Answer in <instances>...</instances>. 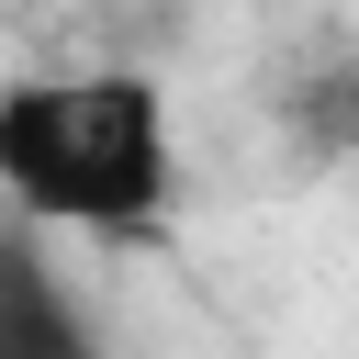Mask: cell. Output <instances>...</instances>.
<instances>
[{"label":"cell","instance_id":"3","mask_svg":"<svg viewBox=\"0 0 359 359\" xmlns=\"http://www.w3.org/2000/svg\"><path fill=\"white\" fill-rule=\"evenodd\" d=\"M280 135H292V157L348 168V157H359V56L292 67V79H280Z\"/></svg>","mask_w":359,"mask_h":359},{"label":"cell","instance_id":"1","mask_svg":"<svg viewBox=\"0 0 359 359\" xmlns=\"http://www.w3.org/2000/svg\"><path fill=\"white\" fill-rule=\"evenodd\" d=\"M180 191L168 90L146 67H67L0 90V202L22 236H135Z\"/></svg>","mask_w":359,"mask_h":359},{"label":"cell","instance_id":"2","mask_svg":"<svg viewBox=\"0 0 359 359\" xmlns=\"http://www.w3.org/2000/svg\"><path fill=\"white\" fill-rule=\"evenodd\" d=\"M0 359H101L79 292L56 280V258L34 236H0Z\"/></svg>","mask_w":359,"mask_h":359}]
</instances>
